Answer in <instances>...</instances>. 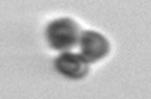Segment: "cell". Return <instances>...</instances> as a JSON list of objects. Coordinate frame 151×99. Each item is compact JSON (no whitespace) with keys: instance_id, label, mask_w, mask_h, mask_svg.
Listing matches in <instances>:
<instances>
[{"instance_id":"obj_3","label":"cell","mask_w":151,"mask_h":99,"mask_svg":"<svg viewBox=\"0 0 151 99\" xmlns=\"http://www.w3.org/2000/svg\"><path fill=\"white\" fill-rule=\"evenodd\" d=\"M55 70L67 79L79 80L89 72V62L81 53L64 51L55 58Z\"/></svg>"},{"instance_id":"obj_2","label":"cell","mask_w":151,"mask_h":99,"mask_svg":"<svg viewBox=\"0 0 151 99\" xmlns=\"http://www.w3.org/2000/svg\"><path fill=\"white\" fill-rule=\"evenodd\" d=\"M79 51L89 63H96L103 60L110 51V43L108 39L96 31H84L79 36Z\"/></svg>"},{"instance_id":"obj_1","label":"cell","mask_w":151,"mask_h":99,"mask_svg":"<svg viewBox=\"0 0 151 99\" xmlns=\"http://www.w3.org/2000/svg\"><path fill=\"white\" fill-rule=\"evenodd\" d=\"M45 36H47L48 45L53 50L64 53V51H70L79 43V36L81 34H79V26L72 19L60 17L48 22Z\"/></svg>"}]
</instances>
